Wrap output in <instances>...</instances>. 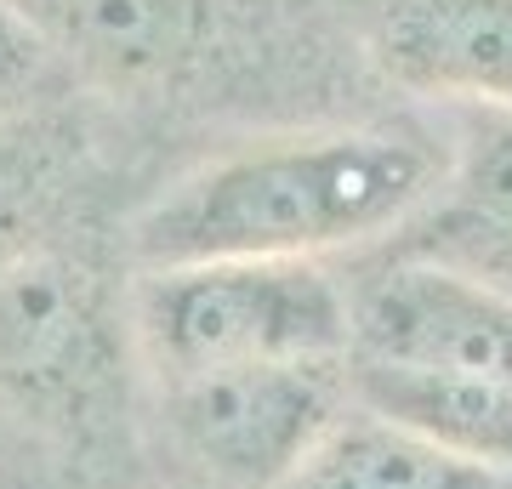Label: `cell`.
I'll use <instances>...</instances> for the list:
<instances>
[{
  "label": "cell",
  "instance_id": "cell-6",
  "mask_svg": "<svg viewBox=\"0 0 512 489\" xmlns=\"http://www.w3.org/2000/svg\"><path fill=\"white\" fill-rule=\"evenodd\" d=\"M376 256L433 262L512 296V114L456 109L439 194Z\"/></svg>",
  "mask_w": 512,
  "mask_h": 489
},
{
  "label": "cell",
  "instance_id": "cell-7",
  "mask_svg": "<svg viewBox=\"0 0 512 489\" xmlns=\"http://www.w3.org/2000/svg\"><path fill=\"white\" fill-rule=\"evenodd\" d=\"M370 57L410 97L512 114V0H387Z\"/></svg>",
  "mask_w": 512,
  "mask_h": 489
},
{
  "label": "cell",
  "instance_id": "cell-5",
  "mask_svg": "<svg viewBox=\"0 0 512 489\" xmlns=\"http://www.w3.org/2000/svg\"><path fill=\"white\" fill-rule=\"evenodd\" d=\"M353 364L512 381V296L433 262L370 256L348 279Z\"/></svg>",
  "mask_w": 512,
  "mask_h": 489
},
{
  "label": "cell",
  "instance_id": "cell-13",
  "mask_svg": "<svg viewBox=\"0 0 512 489\" xmlns=\"http://www.w3.org/2000/svg\"><path fill=\"white\" fill-rule=\"evenodd\" d=\"M143 489H205V484H194V478H171V484H143Z\"/></svg>",
  "mask_w": 512,
  "mask_h": 489
},
{
  "label": "cell",
  "instance_id": "cell-1",
  "mask_svg": "<svg viewBox=\"0 0 512 489\" xmlns=\"http://www.w3.org/2000/svg\"><path fill=\"white\" fill-rule=\"evenodd\" d=\"M450 143L410 126L262 137L194 165L131 222L137 268L188 262H325L382 251L439 194Z\"/></svg>",
  "mask_w": 512,
  "mask_h": 489
},
{
  "label": "cell",
  "instance_id": "cell-8",
  "mask_svg": "<svg viewBox=\"0 0 512 489\" xmlns=\"http://www.w3.org/2000/svg\"><path fill=\"white\" fill-rule=\"evenodd\" d=\"M29 23L109 86L165 80L194 46V0H18Z\"/></svg>",
  "mask_w": 512,
  "mask_h": 489
},
{
  "label": "cell",
  "instance_id": "cell-2",
  "mask_svg": "<svg viewBox=\"0 0 512 489\" xmlns=\"http://www.w3.org/2000/svg\"><path fill=\"white\" fill-rule=\"evenodd\" d=\"M143 353L131 290L69 245H35L0 268V416L86 478L143 450Z\"/></svg>",
  "mask_w": 512,
  "mask_h": 489
},
{
  "label": "cell",
  "instance_id": "cell-12",
  "mask_svg": "<svg viewBox=\"0 0 512 489\" xmlns=\"http://www.w3.org/2000/svg\"><path fill=\"white\" fill-rule=\"evenodd\" d=\"M57 86V52L18 0H0V114L29 109Z\"/></svg>",
  "mask_w": 512,
  "mask_h": 489
},
{
  "label": "cell",
  "instance_id": "cell-4",
  "mask_svg": "<svg viewBox=\"0 0 512 489\" xmlns=\"http://www.w3.org/2000/svg\"><path fill=\"white\" fill-rule=\"evenodd\" d=\"M353 410L342 364H245L154 387V427L177 478L205 489H285Z\"/></svg>",
  "mask_w": 512,
  "mask_h": 489
},
{
  "label": "cell",
  "instance_id": "cell-3",
  "mask_svg": "<svg viewBox=\"0 0 512 489\" xmlns=\"http://www.w3.org/2000/svg\"><path fill=\"white\" fill-rule=\"evenodd\" d=\"M148 387L245 364H342L353 347L348 279L325 262H188L131 285Z\"/></svg>",
  "mask_w": 512,
  "mask_h": 489
},
{
  "label": "cell",
  "instance_id": "cell-10",
  "mask_svg": "<svg viewBox=\"0 0 512 489\" xmlns=\"http://www.w3.org/2000/svg\"><path fill=\"white\" fill-rule=\"evenodd\" d=\"M285 489H512V472L467 461L353 399L342 427Z\"/></svg>",
  "mask_w": 512,
  "mask_h": 489
},
{
  "label": "cell",
  "instance_id": "cell-11",
  "mask_svg": "<svg viewBox=\"0 0 512 489\" xmlns=\"http://www.w3.org/2000/svg\"><path fill=\"white\" fill-rule=\"evenodd\" d=\"M57 200V165L35 137H0V268L46 245V217Z\"/></svg>",
  "mask_w": 512,
  "mask_h": 489
},
{
  "label": "cell",
  "instance_id": "cell-9",
  "mask_svg": "<svg viewBox=\"0 0 512 489\" xmlns=\"http://www.w3.org/2000/svg\"><path fill=\"white\" fill-rule=\"evenodd\" d=\"M353 399L444 450L512 472V381L490 376H439V370H399V364H353Z\"/></svg>",
  "mask_w": 512,
  "mask_h": 489
}]
</instances>
